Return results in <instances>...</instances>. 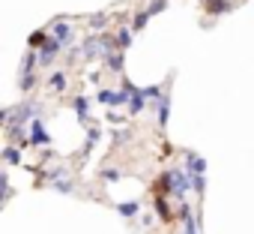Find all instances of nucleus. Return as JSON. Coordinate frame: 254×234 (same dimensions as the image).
Segmentation results:
<instances>
[{
    "label": "nucleus",
    "instance_id": "nucleus-11",
    "mask_svg": "<svg viewBox=\"0 0 254 234\" xmlns=\"http://www.w3.org/2000/svg\"><path fill=\"white\" fill-rule=\"evenodd\" d=\"M75 111L78 117H87V99H75Z\"/></svg>",
    "mask_w": 254,
    "mask_h": 234
},
{
    "label": "nucleus",
    "instance_id": "nucleus-8",
    "mask_svg": "<svg viewBox=\"0 0 254 234\" xmlns=\"http://www.w3.org/2000/svg\"><path fill=\"white\" fill-rule=\"evenodd\" d=\"M51 87H54V90H63V87H66V75H63V72L51 75Z\"/></svg>",
    "mask_w": 254,
    "mask_h": 234
},
{
    "label": "nucleus",
    "instance_id": "nucleus-2",
    "mask_svg": "<svg viewBox=\"0 0 254 234\" xmlns=\"http://www.w3.org/2000/svg\"><path fill=\"white\" fill-rule=\"evenodd\" d=\"M57 48H60V42H57V39H48V42L42 45V51H39V60H42V63H51V60L57 57Z\"/></svg>",
    "mask_w": 254,
    "mask_h": 234
},
{
    "label": "nucleus",
    "instance_id": "nucleus-12",
    "mask_svg": "<svg viewBox=\"0 0 254 234\" xmlns=\"http://www.w3.org/2000/svg\"><path fill=\"white\" fill-rule=\"evenodd\" d=\"M120 213L123 216H132V213H138V204H120Z\"/></svg>",
    "mask_w": 254,
    "mask_h": 234
},
{
    "label": "nucleus",
    "instance_id": "nucleus-10",
    "mask_svg": "<svg viewBox=\"0 0 254 234\" xmlns=\"http://www.w3.org/2000/svg\"><path fill=\"white\" fill-rule=\"evenodd\" d=\"M3 156H6V162H21V153H18L15 147H6V153H3Z\"/></svg>",
    "mask_w": 254,
    "mask_h": 234
},
{
    "label": "nucleus",
    "instance_id": "nucleus-1",
    "mask_svg": "<svg viewBox=\"0 0 254 234\" xmlns=\"http://www.w3.org/2000/svg\"><path fill=\"white\" fill-rule=\"evenodd\" d=\"M84 51H87V57H108V54H111V39H108V36H99V39L93 36Z\"/></svg>",
    "mask_w": 254,
    "mask_h": 234
},
{
    "label": "nucleus",
    "instance_id": "nucleus-14",
    "mask_svg": "<svg viewBox=\"0 0 254 234\" xmlns=\"http://www.w3.org/2000/svg\"><path fill=\"white\" fill-rule=\"evenodd\" d=\"M156 207H159V213H162V219H171V210L165 207V201H162V198L156 201Z\"/></svg>",
    "mask_w": 254,
    "mask_h": 234
},
{
    "label": "nucleus",
    "instance_id": "nucleus-6",
    "mask_svg": "<svg viewBox=\"0 0 254 234\" xmlns=\"http://www.w3.org/2000/svg\"><path fill=\"white\" fill-rule=\"evenodd\" d=\"M30 126H33V141H36V144H45L48 135L42 132V123H30Z\"/></svg>",
    "mask_w": 254,
    "mask_h": 234
},
{
    "label": "nucleus",
    "instance_id": "nucleus-16",
    "mask_svg": "<svg viewBox=\"0 0 254 234\" xmlns=\"http://www.w3.org/2000/svg\"><path fill=\"white\" fill-rule=\"evenodd\" d=\"M189 225H186V234H194V219H186Z\"/></svg>",
    "mask_w": 254,
    "mask_h": 234
},
{
    "label": "nucleus",
    "instance_id": "nucleus-4",
    "mask_svg": "<svg viewBox=\"0 0 254 234\" xmlns=\"http://www.w3.org/2000/svg\"><path fill=\"white\" fill-rule=\"evenodd\" d=\"M69 33H72V30H69L63 21H60V24H54V39H57V42H66V39H69Z\"/></svg>",
    "mask_w": 254,
    "mask_h": 234
},
{
    "label": "nucleus",
    "instance_id": "nucleus-5",
    "mask_svg": "<svg viewBox=\"0 0 254 234\" xmlns=\"http://www.w3.org/2000/svg\"><path fill=\"white\" fill-rule=\"evenodd\" d=\"M129 42H132V30H120L117 33V45L120 48H129Z\"/></svg>",
    "mask_w": 254,
    "mask_h": 234
},
{
    "label": "nucleus",
    "instance_id": "nucleus-15",
    "mask_svg": "<svg viewBox=\"0 0 254 234\" xmlns=\"http://www.w3.org/2000/svg\"><path fill=\"white\" fill-rule=\"evenodd\" d=\"M90 24H93V27H102V24H105V15H96V18H90Z\"/></svg>",
    "mask_w": 254,
    "mask_h": 234
},
{
    "label": "nucleus",
    "instance_id": "nucleus-3",
    "mask_svg": "<svg viewBox=\"0 0 254 234\" xmlns=\"http://www.w3.org/2000/svg\"><path fill=\"white\" fill-rule=\"evenodd\" d=\"M230 9V3L227 0H206V12H212V15H218V12H227Z\"/></svg>",
    "mask_w": 254,
    "mask_h": 234
},
{
    "label": "nucleus",
    "instance_id": "nucleus-9",
    "mask_svg": "<svg viewBox=\"0 0 254 234\" xmlns=\"http://www.w3.org/2000/svg\"><path fill=\"white\" fill-rule=\"evenodd\" d=\"M147 18H150L147 12H141V15H135V24H132V33H138V30H141V27L147 24Z\"/></svg>",
    "mask_w": 254,
    "mask_h": 234
},
{
    "label": "nucleus",
    "instance_id": "nucleus-13",
    "mask_svg": "<svg viewBox=\"0 0 254 234\" xmlns=\"http://www.w3.org/2000/svg\"><path fill=\"white\" fill-rule=\"evenodd\" d=\"M165 6H168V3H165V0H156V3H153V6L147 9V15H156V12H162Z\"/></svg>",
    "mask_w": 254,
    "mask_h": 234
},
{
    "label": "nucleus",
    "instance_id": "nucleus-7",
    "mask_svg": "<svg viewBox=\"0 0 254 234\" xmlns=\"http://www.w3.org/2000/svg\"><path fill=\"white\" fill-rule=\"evenodd\" d=\"M108 66H111L114 72H120V69H123V54H108Z\"/></svg>",
    "mask_w": 254,
    "mask_h": 234
}]
</instances>
